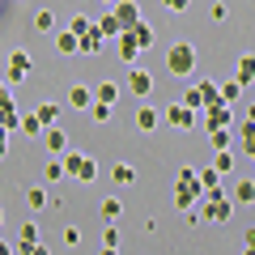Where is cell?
<instances>
[{
  "label": "cell",
  "instance_id": "cell-1",
  "mask_svg": "<svg viewBox=\"0 0 255 255\" xmlns=\"http://www.w3.org/2000/svg\"><path fill=\"white\" fill-rule=\"evenodd\" d=\"M204 200V183L196 166H179V179H174V209L196 213V204Z\"/></svg>",
  "mask_w": 255,
  "mask_h": 255
},
{
  "label": "cell",
  "instance_id": "cell-2",
  "mask_svg": "<svg viewBox=\"0 0 255 255\" xmlns=\"http://www.w3.org/2000/svg\"><path fill=\"white\" fill-rule=\"evenodd\" d=\"M166 73L191 77V73H196V47H191V43H174L170 51H166Z\"/></svg>",
  "mask_w": 255,
  "mask_h": 255
},
{
  "label": "cell",
  "instance_id": "cell-3",
  "mask_svg": "<svg viewBox=\"0 0 255 255\" xmlns=\"http://www.w3.org/2000/svg\"><path fill=\"white\" fill-rule=\"evenodd\" d=\"M64 166H68V179H77V183L98 179V162H94L90 153H81V149H68V153H64Z\"/></svg>",
  "mask_w": 255,
  "mask_h": 255
},
{
  "label": "cell",
  "instance_id": "cell-4",
  "mask_svg": "<svg viewBox=\"0 0 255 255\" xmlns=\"http://www.w3.org/2000/svg\"><path fill=\"white\" fill-rule=\"evenodd\" d=\"M213 102H221V94H217L213 81H196L187 94H183V107H191V111H209Z\"/></svg>",
  "mask_w": 255,
  "mask_h": 255
},
{
  "label": "cell",
  "instance_id": "cell-5",
  "mask_svg": "<svg viewBox=\"0 0 255 255\" xmlns=\"http://www.w3.org/2000/svg\"><path fill=\"white\" fill-rule=\"evenodd\" d=\"M30 68H34V55H30L26 47H13V51H9V68H4V81H9V85L26 81Z\"/></svg>",
  "mask_w": 255,
  "mask_h": 255
},
{
  "label": "cell",
  "instance_id": "cell-6",
  "mask_svg": "<svg viewBox=\"0 0 255 255\" xmlns=\"http://www.w3.org/2000/svg\"><path fill=\"white\" fill-rule=\"evenodd\" d=\"M230 213H234V200H230V196H209V200L200 204V221H213V226H226Z\"/></svg>",
  "mask_w": 255,
  "mask_h": 255
},
{
  "label": "cell",
  "instance_id": "cell-7",
  "mask_svg": "<svg viewBox=\"0 0 255 255\" xmlns=\"http://www.w3.org/2000/svg\"><path fill=\"white\" fill-rule=\"evenodd\" d=\"M0 128L4 132H17L21 128V115H17V102H13V85L0 81Z\"/></svg>",
  "mask_w": 255,
  "mask_h": 255
},
{
  "label": "cell",
  "instance_id": "cell-8",
  "mask_svg": "<svg viewBox=\"0 0 255 255\" xmlns=\"http://www.w3.org/2000/svg\"><path fill=\"white\" fill-rule=\"evenodd\" d=\"M128 90L145 102L149 94H153V73H149V68H140V64H132V68H128Z\"/></svg>",
  "mask_w": 255,
  "mask_h": 255
},
{
  "label": "cell",
  "instance_id": "cell-9",
  "mask_svg": "<svg viewBox=\"0 0 255 255\" xmlns=\"http://www.w3.org/2000/svg\"><path fill=\"white\" fill-rule=\"evenodd\" d=\"M115 51H119V60H124L128 68H132V64H140V55H145V47L136 43V34H132V30H124V34L115 38Z\"/></svg>",
  "mask_w": 255,
  "mask_h": 255
},
{
  "label": "cell",
  "instance_id": "cell-10",
  "mask_svg": "<svg viewBox=\"0 0 255 255\" xmlns=\"http://www.w3.org/2000/svg\"><path fill=\"white\" fill-rule=\"evenodd\" d=\"M111 13L119 17V26H124V30H132V26H140V21H145V13L136 9V0H115V4H111Z\"/></svg>",
  "mask_w": 255,
  "mask_h": 255
},
{
  "label": "cell",
  "instance_id": "cell-11",
  "mask_svg": "<svg viewBox=\"0 0 255 255\" xmlns=\"http://www.w3.org/2000/svg\"><path fill=\"white\" fill-rule=\"evenodd\" d=\"M230 124H234V111H230V102H213V107L204 111V128H209V132L230 128Z\"/></svg>",
  "mask_w": 255,
  "mask_h": 255
},
{
  "label": "cell",
  "instance_id": "cell-12",
  "mask_svg": "<svg viewBox=\"0 0 255 255\" xmlns=\"http://www.w3.org/2000/svg\"><path fill=\"white\" fill-rule=\"evenodd\" d=\"M166 119H170V128H179V132H187V128L196 124V111H191V107H183V102H174V107L166 111Z\"/></svg>",
  "mask_w": 255,
  "mask_h": 255
},
{
  "label": "cell",
  "instance_id": "cell-13",
  "mask_svg": "<svg viewBox=\"0 0 255 255\" xmlns=\"http://www.w3.org/2000/svg\"><path fill=\"white\" fill-rule=\"evenodd\" d=\"M234 81L243 85V90L255 81V55H251V51H247V55H238V64H234Z\"/></svg>",
  "mask_w": 255,
  "mask_h": 255
},
{
  "label": "cell",
  "instance_id": "cell-14",
  "mask_svg": "<svg viewBox=\"0 0 255 255\" xmlns=\"http://www.w3.org/2000/svg\"><path fill=\"white\" fill-rule=\"evenodd\" d=\"M43 145H47V153H55V157L68 153V136H64L60 128H47V132H43Z\"/></svg>",
  "mask_w": 255,
  "mask_h": 255
},
{
  "label": "cell",
  "instance_id": "cell-15",
  "mask_svg": "<svg viewBox=\"0 0 255 255\" xmlns=\"http://www.w3.org/2000/svg\"><path fill=\"white\" fill-rule=\"evenodd\" d=\"M94 102H98V98H94V90H90V85H73V90H68V107H77V111H90Z\"/></svg>",
  "mask_w": 255,
  "mask_h": 255
},
{
  "label": "cell",
  "instance_id": "cell-16",
  "mask_svg": "<svg viewBox=\"0 0 255 255\" xmlns=\"http://www.w3.org/2000/svg\"><path fill=\"white\" fill-rule=\"evenodd\" d=\"M200 183H204V200H209V196H226V187H221V174L213 170V166H204V170H200Z\"/></svg>",
  "mask_w": 255,
  "mask_h": 255
},
{
  "label": "cell",
  "instance_id": "cell-17",
  "mask_svg": "<svg viewBox=\"0 0 255 255\" xmlns=\"http://www.w3.org/2000/svg\"><path fill=\"white\" fill-rule=\"evenodd\" d=\"M102 47H107V34H102L98 26H94L90 34H81V55H98Z\"/></svg>",
  "mask_w": 255,
  "mask_h": 255
},
{
  "label": "cell",
  "instance_id": "cell-18",
  "mask_svg": "<svg viewBox=\"0 0 255 255\" xmlns=\"http://www.w3.org/2000/svg\"><path fill=\"white\" fill-rule=\"evenodd\" d=\"M13 247H17V255H26L30 247H38V226H34V221L21 226V234H17V243H13Z\"/></svg>",
  "mask_w": 255,
  "mask_h": 255
},
{
  "label": "cell",
  "instance_id": "cell-19",
  "mask_svg": "<svg viewBox=\"0 0 255 255\" xmlns=\"http://www.w3.org/2000/svg\"><path fill=\"white\" fill-rule=\"evenodd\" d=\"M238 140H243L247 157L255 162V119H243V124H238Z\"/></svg>",
  "mask_w": 255,
  "mask_h": 255
},
{
  "label": "cell",
  "instance_id": "cell-20",
  "mask_svg": "<svg viewBox=\"0 0 255 255\" xmlns=\"http://www.w3.org/2000/svg\"><path fill=\"white\" fill-rule=\"evenodd\" d=\"M55 51H60V55H73V51H81V38H77L73 30H60V34H55Z\"/></svg>",
  "mask_w": 255,
  "mask_h": 255
},
{
  "label": "cell",
  "instance_id": "cell-21",
  "mask_svg": "<svg viewBox=\"0 0 255 255\" xmlns=\"http://www.w3.org/2000/svg\"><path fill=\"white\" fill-rule=\"evenodd\" d=\"M47 200H51V191H47L43 187V183H34V187H26V204H30V209H47Z\"/></svg>",
  "mask_w": 255,
  "mask_h": 255
},
{
  "label": "cell",
  "instance_id": "cell-22",
  "mask_svg": "<svg viewBox=\"0 0 255 255\" xmlns=\"http://www.w3.org/2000/svg\"><path fill=\"white\" fill-rule=\"evenodd\" d=\"M157 119H162V115H157V111L149 107V102H140V111H136V128H140V132H153V128H157Z\"/></svg>",
  "mask_w": 255,
  "mask_h": 255
},
{
  "label": "cell",
  "instance_id": "cell-23",
  "mask_svg": "<svg viewBox=\"0 0 255 255\" xmlns=\"http://www.w3.org/2000/svg\"><path fill=\"white\" fill-rule=\"evenodd\" d=\"M98 30H102V34H107V43H111V38H119V34H124V26H119V17H115V13H102V17H98Z\"/></svg>",
  "mask_w": 255,
  "mask_h": 255
},
{
  "label": "cell",
  "instance_id": "cell-24",
  "mask_svg": "<svg viewBox=\"0 0 255 255\" xmlns=\"http://www.w3.org/2000/svg\"><path fill=\"white\" fill-rule=\"evenodd\" d=\"M230 200L251 204V200H255V179H238V183H234V196H230Z\"/></svg>",
  "mask_w": 255,
  "mask_h": 255
},
{
  "label": "cell",
  "instance_id": "cell-25",
  "mask_svg": "<svg viewBox=\"0 0 255 255\" xmlns=\"http://www.w3.org/2000/svg\"><path fill=\"white\" fill-rule=\"evenodd\" d=\"M17 132H26V136H43L47 128H43V119H38V111H30V115H21V128Z\"/></svg>",
  "mask_w": 255,
  "mask_h": 255
},
{
  "label": "cell",
  "instance_id": "cell-26",
  "mask_svg": "<svg viewBox=\"0 0 255 255\" xmlns=\"http://www.w3.org/2000/svg\"><path fill=\"white\" fill-rule=\"evenodd\" d=\"M217 94H221V102H230V107H234V102H238V94H243V85H238L234 77H230V81H221V85H217Z\"/></svg>",
  "mask_w": 255,
  "mask_h": 255
},
{
  "label": "cell",
  "instance_id": "cell-27",
  "mask_svg": "<svg viewBox=\"0 0 255 255\" xmlns=\"http://www.w3.org/2000/svg\"><path fill=\"white\" fill-rule=\"evenodd\" d=\"M94 98H98V102H107V107H115V98H119V85H115V81H102L98 90H94Z\"/></svg>",
  "mask_w": 255,
  "mask_h": 255
},
{
  "label": "cell",
  "instance_id": "cell-28",
  "mask_svg": "<svg viewBox=\"0 0 255 255\" xmlns=\"http://www.w3.org/2000/svg\"><path fill=\"white\" fill-rule=\"evenodd\" d=\"M34 30H38V34H51V30H55V13L51 9H38L34 13Z\"/></svg>",
  "mask_w": 255,
  "mask_h": 255
},
{
  "label": "cell",
  "instance_id": "cell-29",
  "mask_svg": "<svg viewBox=\"0 0 255 255\" xmlns=\"http://www.w3.org/2000/svg\"><path fill=\"white\" fill-rule=\"evenodd\" d=\"M98 213H102V221H119V213H124V204H119L115 196H107V200L98 204Z\"/></svg>",
  "mask_w": 255,
  "mask_h": 255
},
{
  "label": "cell",
  "instance_id": "cell-30",
  "mask_svg": "<svg viewBox=\"0 0 255 255\" xmlns=\"http://www.w3.org/2000/svg\"><path fill=\"white\" fill-rule=\"evenodd\" d=\"M94 26H98V21H90V17H85V13H73V21H68V30H73L77 38H81V34H90Z\"/></svg>",
  "mask_w": 255,
  "mask_h": 255
},
{
  "label": "cell",
  "instance_id": "cell-31",
  "mask_svg": "<svg viewBox=\"0 0 255 255\" xmlns=\"http://www.w3.org/2000/svg\"><path fill=\"white\" fill-rule=\"evenodd\" d=\"M111 179H115V183H124V187H128V183H136V170H132L128 162H119V166H111Z\"/></svg>",
  "mask_w": 255,
  "mask_h": 255
},
{
  "label": "cell",
  "instance_id": "cell-32",
  "mask_svg": "<svg viewBox=\"0 0 255 255\" xmlns=\"http://www.w3.org/2000/svg\"><path fill=\"white\" fill-rule=\"evenodd\" d=\"M38 119H43V128H55V119H60V107H55V102H38Z\"/></svg>",
  "mask_w": 255,
  "mask_h": 255
},
{
  "label": "cell",
  "instance_id": "cell-33",
  "mask_svg": "<svg viewBox=\"0 0 255 255\" xmlns=\"http://www.w3.org/2000/svg\"><path fill=\"white\" fill-rule=\"evenodd\" d=\"M132 34H136V43L145 47V51L153 47V26H149V21H140V26H132Z\"/></svg>",
  "mask_w": 255,
  "mask_h": 255
},
{
  "label": "cell",
  "instance_id": "cell-34",
  "mask_svg": "<svg viewBox=\"0 0 255 255\" xmlns=\"http://www.w3.org/2000/svg\"><path fill=\"white\" fill-rule=\"evenodd\" d=\"M213 170H217V174H230V170H234V153H230V149H217V162H213Z\"/></svg>",
  "mask_w": 255,
  "mask_h": 255
},
{
  "label": "cell",
  "instance_id": "cell-35",
  "mask_svg": "<svg viewBox=\"0 0 255 255\" xmlns=\"http://www.w3.org/2000/svg\"><path fill=\"white\" fill-rule=\"evenodd\" d=\"M64 174H68V166H64V157H60V162H47V166H43V179H47V183L64 179Z\"/></svg>",
  "mask_w": 255,
  "mask_h": 255
},
{
  "label": "cell",
  "instance_id": "cell-36",
  "mask_svg": "<svg viewBox=\"0 0 255 255\" xmlns=\"http://www.w3.org/2000/svg\"><path fill=\"white\" fill-rule=\"evenodd\" d=\"M111 111H115V107H107V102H94V107H90V119H94V124H107Z\"/></svg>",
  "mask_w": 255,
  "mask_h": 255
},
{
  "label": "cell",
  "instance_id": "cell-37",
  "mask_svg": "<svg viewBox=\"0 0 255 255\" xmlns=\"http://www.w3.org/2000/svg\"><path fill=\"white\" fill-rule=\"evenodd\" d=\"M102 247H115V251H119V230H115V221H107V230H102Z\"/></svg>",
  "mask_w": 255,
  "mask_h": 255
},
{
  "label": "cell",
  "instance_id": "cell-38",
  "mask_svg": "<svg viewBox=\"0 0 255 255\" xmlns=\"http://www.w3.org/2000/svg\"><path fill=\"white\" fill-rule=\"evenodd\" d=\"M209 136H213V149H230V140H234L226 128H217V132H209Z\"/></svg>",
  "mask_w": 255,
  "mask_h": 255
},
{
  "label": "cell",
  "instance_id": "cell-39",
  "mask_svg": "<svg viewBox=\"0 0 255 255\" xmlns=\"http://www.w3.org/2000/svg\"><path fill=\"white\" fill-rule=\"evenodd\" d=\"M64 247H81V230H77V226L64 230Z\"/></svg>",
  "mask_w": 255,
  "mask_h": 255
},
{
  "label": "cell",
  "instance_id": "cell-40",
  "mask_svg": "<svg viewBox=\"0 0 255 255\" xmlns=\"http://www.w3.org/2000/svg\"><path fill=\"white\" fill-rule=\"evenodd\" d=\"M209 17H213V21H226V17H230V9H226V4H221V0H213V9H209Z\"/></svg>",
  "mask_w": 255,
  "mask_h": 255
},
{
  "label": "cell",
  "instance_id": "cell-41",
  "mask_svg": "<svg viewBox=\"0 0 255 255\" xmlns=\"http://www.w3.org/2000/svg\"><path fill=\"white\" fill-rule=\"evenodd\" d=\"M162 4H166V9H170V13H183V9H187V4H191V0H162Z\"/></svg>",
  "mask_w": 255,
  "mask_h": 255
},
{
  "label": "cell",
  "instance_id": "cell-42",
  "mask_svg": "<svg viewBox=\"0 0 255 255\" xmlns=\"http://www.w3.org/2000/svg\"><path fill=\"white\" fill-rule=\"evenodd\" d=\"M9 136H13V132H4V128H0V157H9Z\"/></svg>",
  "mask_w": 255,
  "mask_h": 255
},
{
  "label": "cell",
  "instance_id": "cell-43",
  "mask_svg": "<svg viewBox=\"0 0 255 255\" xmlns=\"http://www.w3.org/2000/svg\"><path fill=\"white\" fill-rule=\"evenodd\" d=\"M0 255H17V247H13V243H4V238H0Z\"/></svg>",
  "mask_w": 255,
  "mask_h": 255
},
{
  "label": "cell",
  "instance_id": "cell-44",
  "mask_svg": "<svg viewBox=\"0 0 255 255\" xmlns=\"http://www.w3.org/2000/svg\"><path fill=\"white\" fill-rule=\"evenodd\" d=\"M26 255H51V251H47V243H38V247H30Z\"/></svg>",
  "mask_w": 255,
  "mask_h": 255
},
{
  "label": "cell",
  "instance_id": "cell-45",
  "mask_svg": "<svg viewBox=\"0 0 255 255\" xmlns=\"http://www.w3.org/2000/svg\"><path fill=\"white\" fill-rule=\"evenodd\" d=\"M243 251H255V230H247V247Z\"/></svg>",
  "mask_w": 255,
  "mask_h": 255
},
{
  "label": "cell",
  "instance_id": "cell-46",
  "mask_svg": "<svg viewBox=\"0 0 255 255\" xmlns=\"http://www.w3.org/2000/svg\"><path fill=\"white\" fill-rule=\"evenodd\" d=\"M4 13H9V0H0V17H4Z\"/></svg>",
  "mask_w": 255,
  "mask_h": 255
},
{
  "label": "cell",
  "instance_id": "cell-47",
  "mask_svg": "<svg viewBox=\"0 0 255 255\" xmlns=\"http://www.w3.org/2000/svg\"><path fill=\"white\" fill-rule=\"evenodd\" d=\"M102 255H119V251H115V247H102Z\"/></svg>",
  "mask_w": 255,
  "mask_h": 255
},
{
  "label": "cell",
  "instance_id": "cell-48",
  "mask_svg": "<svg viewBox=\"0 0 255 255\" xmlns=\"http://www.w3.org/2000/svg\"><path fill=\"white\" fill-rule=\"evenodd\" d=\"M247 119H255V107H247Z\"/></svg>",
  "mask_w": 255,
  "mask_h": 255
},
{
  "label": "cell",
  "instance_id": "cell-49",
  "mask_svg": "<svg viewBox=\"0 0 255 255\" xmlns=\"http://www.w3.org/2000/svg\"><path fill=\"white\" fill-rule=\"evenodd\" d=\"M0 226H4V209H0Z\"/></svg>",
  "mask_w": 255,
  "mask_h": 255
},
{
  "label": "cell",
  "instance_id": "cell-50",
  "mask_svg": "<svg viewBox=\"0 0 255 255\" xmlns=\"http://www.w3.org/2000/svg\"><path fill=\"white\" fill-rule=\"evenodd\" d=\"M102 4H107V9H111V4H115V0H102Z\"/></svg>",
  "mask_w": 255,
  "mask_h": 255
},
{
  "label": "cell",
  "instance_id": "cell-51",
  "mask_svg": "<svg viewBox=\"0 0 255 255\" xmlns=\"http://www.w3.org/2000/svg\"><path fill=\"white\" fill-rule=\"evenodd\" d=\"M243 255H255V251H243Z\"/></svg>",
  "mask_w": 255,
  "mask_h": 255
},
{
  "label": "cell",
  "instance_id": "cell-52",
  "mask_svg": "<svg viewBox=\"0 0 255 255\" xmlns=\"http://www.w3.org/2000/svg\"><path fill=\"white\" fill-rule=\"evenodd\" d=\"M13 4H17V0H13Z\"/></svg>",
  "mask_w": 255,
  "mask_h": 255
}]
</instances>
